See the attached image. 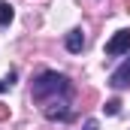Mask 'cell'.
<instances>
[{"instance_id":"obj_4","label":"cell","mask_w":130,"mask_h":130,"mask_svg":"<svg viewBox=\"0 0 130 130\" xmlns=\"http://www.w3.org/2000/svg\"><path fill=\"white\" fill-rule=\"evenodd\" d=\"M64 45H67V52L79 55V52L85 48V33L79 30V27H76V30H70V33H67V39H64Z\"/></svg>"},{"instance_id":"obj_6","label":"cell","mask_w":130,"mask_h":130,"mask_svg":"<svg viewBox=\"0 0 130 130\" xmlns=\"http://www.w3.org/2000/svg\"><path fill=\"white\" fill-rule=\"evenodd\" d=\"M12 85H15V73H9V76H3V79H0V94H3V91H9Z\"/></svg>"},{"instance_id":"obj_8","label":"cell","mask_w":130,"mask_h":130,"mask_svg":"<svg viewBox=\"0 0 130 130\" xmlns=\"http://www.w3.org/2000/svg\"><path fill=\"white\" fill-rule=\"evenodd\" d=\"M85 130H100V124L94 121V118H88V121H85Z\"/></svg>"},{"instance_id":"obj_10","label":"cell","mask_w":130,"mask_h":130,"mask_svg":"<svg viewBox=\"0 0 130 130\" xmlns=\"http://www.w3.org/2000/svg\"><path fill=\"white\" fill-rule=\"evenodd\" d=\"M127 6H130V0H127Z\"/></svg>"},{"instance_id":"obj_3","label":"cell","mask_w":130,"mask_h":130,"mask_svg":"<svg viewBox=\"0 0 130 130\" xmlns=\"http://www.w3.org/2000/svg\"><path fill=\"white\" fill-rule=\"evenodd\" d=\"M109 85H112V88H127V85H130V61H124V64L112 73Z\"/></svg>"},{"instance_id":"obj_1","label":"cell","mask_w":130,"mask_h":130,"mask_svg":"<svg viewBox=\"0 0 130 130\" xmlns=\"http://www.w3.org/2000/svg\"><path fill=\"white\" fill-rule=\"evenodd\" d=\"M30 97L39 103L48 121H70L73 118V82L58 70H42L30 85Z\"/></svg>"},{"instance_id":"obj_9","label":"cell","mask_w":130,"mask_h":130,"mask_svg":"<svg viewBox=\"0 0 130 130\" xmlns=\"http://www.w3.org/2000/svg\"><path fill=\"white\" fill-rule=\"evenodd\" d=\"M3 115H6V109H3V106H0V118H3Z\"/></svg>"},{"instance_id":"obj_7","label":"cell","mask_w":130,"mask_h":130,"mask_svg":"<svg viewBox=\"0 0 130 130\" xmlns=\"http://www.w3.org/2000/svg\"><path fill=\"white\" fill-rule=\"evenodd\" d=\"M103 109H106V115H118V109H121V103H118V100H109V103H106Z\"/></svg>"},{"instance_id":"obj_5","label":"cell","mask_w":130,"mask_h":130,"mask_svg":"<svg viewBox=\"0 0 130 130\" xmlns=\"http://www.w3.org/2000/svg\"><path fill=\"white\" fill-rule=\"evenodd\" d=\"M12 15H15V9H12V3H6V0H0V27H3V24H9V21H12Z\"/></svg>"},{"instance_id":"obj_2","label":"cell","mask_w":130,"mask_h":130,"mask_svg":"<svg viewBox=\"0 0 130 130\" xmlns=\"http://www.w3.org/2000/svg\"><path fill=\"white\" fill-rule=\"evenodd\" d=\"M127 52H130V27H124V30H118L106 42V55L109 58H118V55H127Z\"/></svg>"}]
</instances>
